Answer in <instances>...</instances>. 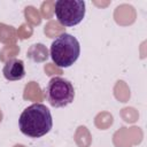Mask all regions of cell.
<instances>
[{
    "label": "cell",
    "instance_id": "1",
    "mask_svg": "<svg viewBox=\"0 0 147 147\" xmlns=\"http://www.w3.org/2000/svg\"><path fill=\"white\" fill-rule=\"evenodd\" d=\"M21 132L29 138H40L48 133L53 126L49 109L42 103H32L25 108L18 119Z\"/></svg>",
    "mask_w": 147,
    "mask_h": 147
},
{
    "label": "cell",
    "instance_id": "2",
    "mask_svg": "<svg viewBox=\"0 0 147 147\" xmlns=\"http://www.w3.org/2000/svg\"><path fill=\"white\" fill-rule=\"evenodd\" d=\"M51 57L59 68H68L72 65L79 57V41L69 33H62L55 38L51 45Z\"/></svg>",
    "mask_w": 147,
    "mask_h": 147
},
{
    "label": "cell",
    "instance_id": "3",
    "mask_svg": "<svg viewBox=\"0 0 147 147\" xmlns=\"http://www.w3.org/2000/svg\"><path fill=\"white\" fill-rule=\"evenodd\" d=\"M45 96L49 105L55 108H61L70 105L75 98L72 84L62 77H53L45 90Z\"/></svg>",
    "mask_w": 147,
    "mask_h": 147
},
{
    "label": "cell",
    "instance_id": "4",
    "mask_svg": "<svg viewBox=\"0 0 147 147\" xmlns=\"http://www.w3.org/2000/svg\"><path fill=\"white\" fill-rule=\"evenodd\" d=\"M55 16L63 26L77 25L85 16V1L57 0L55 2Z\"/></svg>",
    "mask_w": 147,
    "mask_h": 147
},
{
    "label": "cell",
    "instance_id": "5",
    "mask_svg": "<svg viewBox=\"0 0 147 147\" xmlns=\"http://www.w3.org/2000/svg\"><path fill=\"white\" fill-rule=\"evenodd\" d=\"M2 74L7 80H10V82L21 80L25 76L24 62L20 59H16V57L7 60L5 65H3Z\"/></svg>",
    "mask_w": 147,
    "mask_h": 147
}]
</instances>
